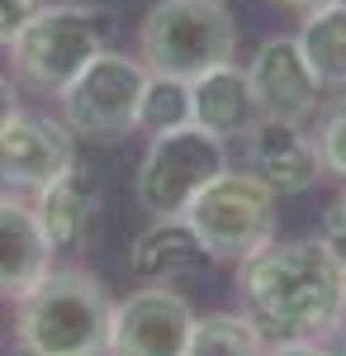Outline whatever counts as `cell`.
I'll return each mask as SVG.
<instances>
[{
  "label": "cell",
  "mask_w": 346,
  "mask_h": 356,
  "mask_svg": "<svg viewBox=\"0 0 346 356\" xmlns=\"http://www.w3.org/2000/svg\"><path fill=\"white\" fill-rule=\"evenodd\" d=\"M238 295L242 314L266 337L318 342L346 314V261L322 238L266 243L238 261Z\"/></svg>",
  "instance_id": "cell-1"
},
{
  "label": "cell",
  "mask_w": 346,
  "mask_h": 356,
  "mask_svg": "<svg viewBox=\"0 0 346 356\" xmlns=\"http://www.w3.org/2000/svg\"><path fill=\"white\" fill-rule=\"evenodd\" d=\"M109 318L105 280L62 266L15 300V342L24 356H109Z\"/></svg>",
  "instance_id": "cell-2"
},
{
  "label": "cell",
  "mask_w": 346,
  "mask_h": 356,
  "mask_svg": "<svg viewBox=\"0 0 346 356\" xmlns=\"http://www.w3.org/2000/svg\"><path fill=\"white\" fill-rule=\"evenodd\" d=\"M114 29H119L114 24V10H105V5H76V0L38 5L33 19L10 43L15 81H24L38 95H53L57 100L114 43Z\"/></svg>",
  "instance_id": "cell-3"
},
{
  "label": "cell",
  "mask_w": 346,
  "mask_h": 356,
  "mask_svg": "<svg viewBox=\"0 0 346 356\" xmlns=\"http://www.w3.org/2000/svg\"><path fill=\"white\" fill-rule=\"evenodd\" d=\"M238 57V24L223 0H157L138 24V62L152 76L195 81Z\"/></svg>",
  "instance_id": "cell-4"
},
{
  "label": "cell",
  "mask_w": 346,
  "mask_h": 356,
  "mask_svg": "<svg viewBox=\"0 0 346 356\" xmlns=\"http://www.w3.org/2000/svg\"><path fill=\"white\" fill-rule=\"evenodd\" d=\"M190 228L199 233V243L209 252V261H233L261 252L275 243V223H280V195L270 191L261 176L242 171H218L204 191L195 195V204L186 209Z\"/></svg>",
  "instance_id": "cell-5"
},
{
  "label": "cell",
  "mask_w": 346,
  "mask_h": 356,
  "mask_svg": "<svg viewBox=\"0 0 346 356\" xmlns=\"http://www.w3.org/2000/svg\"><path fill=\"white\" fill-rule=\"evenodd\" d=\"M218 171H228V143L199 124L147 138V152L133 176V200L152 219H176Z\"/></svg>",
  "instance_id": "cell-6"
},
{
  "label": "cell",
  "mask_w": 346,
  "mask_h": 356,
  "mask_svg": "<svg viewBox=\"0 0 346 356\" xmlns=\"http://www.w3.org/2000/svg\"><path fill=\"white\" fill-rule=\"evenodd\" d=\"M142 86H147V67L129 53L105 48L76 81L57 95L62 124L76 138H90V143H119V138L138 134Z\"/></svg>",
  "instance_id": "cell-7"
},
{
  "label": "cell",
  "mask_w": 346,
  "mask_h": 356,
  "mask_svg": "<svg viewBox=\"0 0 346 356\" xmlns=\"http://www.w3.org/2000/svg\"><path fill=\"white\" fill-rule=\"evenodd\" d=\"M195 309L176 285H142L114 300L109 356H186Z\"/></svg>",
  "instance_id": "cell-8"
},
{
  "label": "cell",
  "mask_w": 346,
  "mask_h": 356,
  "mask_svg": "<svg viewBox=\"0 0 346 356\" xmlns=\"http://www.w3.org/2000/svg\"><path fill=\"white\" fill-rule=\"evenodd\" d=\"M247 86H252L256 114L261 119H285V124H308L322 100L318 72L308 67V57L299 53V38H290V33H275L252 53Z\"/></svg>",
  "instance_id": "cell-9"
},
{
  "label": "cell",
  "mask_w": 346,
  "mask_h": 356,
  "mask_svg": "<svg viewBox=\"0 0 346 356\" xmlns=\"http://www.w3.org/2000/svg\"><path fill=\"white\" fill-rule=\"evenodd\" d=\"M67 166H76V134L62 114L19 110L15 124L0 134V186L5 191H43Z\"/></svg>",
  "instance_id": "cell-10"
},
{
  "label": "cell",
  "mask_w": 346,
  "mask_h": 356,
  "mask_svg": "<svg viewBox=\"0 0 346 356\" xmlns=\"http://www.w3.org/2000/svg\"><path fill=\"white\" fill-rule=\"evenodd\" d=\"M242 166L261 176L275 195H304L327 176L318 143L304 134V124H285V119H256L242 134Z\"/></svg>",
  "instance_id": "cell-11"
},
{
  "label": "cell",
  "mask_w": 346,
  "mask_h": 356,
  "mask_svg": "<svg viewBox=\"0 0 346 356\" xmlns=\"http://www.w3.org/2000/svg\"><path fill=\"white\" fill-rule=\"evenodd\" d=\"M204 266H209V252L186 214L152 219L129 247V275L138 285H181V280L204 275Z\"/></svg>",
  "instance_id": "cell-12"
},
{
  "label": "cell",
  "mask_w": 346,
  "mask_h": 356,
  "mask_svg": "<svg viewBox=\"0 0 346 356\" xmlns=\"http://www.w3.org/2000/svg\"><path fill=\"white\" fill-rule=\"evenodd\" d=\"M48 271H53V247L43 243L33 204H24L19 191L0 186V300L28 295Z\"/></svg>",
  "instance_id": "cell-13"
},
{
  "label": "cell",
  "mask_w": 346,
  "mask_h": 356,
  "mask_svg": "<svg viewBox=\"0 0 346 356\" xmlns=\"http://www.w3.org/2000/svg\"><path fill=\"white\" fill-rule=\"evenodd\" d=\"M100 191L90 181L85 166H67L57 181H48L43 191H33V219L43 228V243L53 247V257H72L81 243L90 238V219H95Z\"/></svg>",
  "instance_id": "cell-14"
},
{
  "label": "cell",
  "mask_w": 346,
  "mask_h": 356,
  "mask_svg": "<svg viewBox=\"0 0 346 356\" xmlns=\"http://www.w3.org/2000/svg\"><path fill=\"white\" fill-rule=\"evenodd\" d=\"M190 114L199 129L218 134L223 143L228 138H242L261 114H256V100H252V86H247V67L238 62H223L204 76L190 81Z\"/></svg>",
  "instance_id": "cell-15"
},
{
  "label": "cell",
  "mask_w": 346,
  "mask_h": 356,
  "mask_svg": "<svg viewBox=\"0 0 346 356\" xmlns=\"http://www.w3.org/2000/svg\"><path fill=\"white\" fill-rule=\"evenodd\" d=\"M294 38L322 86H346V0L308 10Z\"/></svg>",
  "instance_id": "cell-16"
},
{
  "label": "cell",
  "mask_w": 346,
  "mask_h": 356,
  "mask_svg": "<svg viewBox=\"0 0 346 356\" xmlns=\"http://www.w3.org/2000/svg\"><path fill=\"white\" fill-rule=\"evenodd\" d=\"M270 337L247 314H195L186 356H266Z\"/></svg>",
  "instance_id": "cell-17"
},
{
  "label": "cell",
  "mask_w": 346,
  "mask_h": 356,
  "mask_svg": "<svg viewBox=\"0 0 346 356\" xmlns=\"http://www.w3.org/2000/svg\"><path fill=\"white\" fill-rule=\"evenodd\" d=\"M186 124H195V114H190V81L152 76L147 72L142 105H138V134L157 138V134H171V129H186Z\"/></svg>",
  "instance_id": "cell-18"
},
{
  "label": "cell",
  "mask_w": 346,
  "mask_h": 356,
  "mask_svg": "<svg viewBox=\"0 0 346 356\" xmlns=\"http://www.w3.org/2000/svg\"><path fill=\"white\" fill-rule=\"evenodd\" d=\"M313 143H318L322 171H327V176H337V181H346V95L327 105V114L318 119Z\"/></svg>",
  "instance_id": "cell-19"
},
{
  "label": "cell",
  "mask_w": 346,
  "mask_h": 356,
  "mask_svg": "<svg viewBox=\"0 0 346 356\" xmlns=\"http://www.w3.org/2000/svg\"><path fill=\"white\" fill-rule=\"evenodd\" d=\"M43 0H0V48H10L15 43V33L33 19V10H38Z\"/></svg>",
  "instance_id": "cell-20"
},
{
  "label": "cell",
  "mask_w": 346,
  "mask_h": 356,
  "mask_svg": "<svg viewBox=\"0 0 346 356\" xmlns=\"http://www.w3.org/2000/svg\"><path fill=\"white\" fill-rule=\"evenodd\" d=\"M322 243L332 247V252H337V257H342L346 261V191L337 195V200H332V204H327V214H322V233H318Z\"/></svg>",
  "instance_id": "cell-21"
},
{
  "label": "cell",
  "mask_w": 346,
  "mask_h": 356,
  "mask_svg": "<svg viewBox=\"0 0 346 356\" xmlns=\"http://www.w3.org/2000/svg\"><path fill=\"white\" fill-rule=\"evenodd\" d=\"M266 356H327V352H322V342H313V337H285V342H270Z\"/></svg>",
  "instance_id": "cell-22"
},
{
  "label": "cell",
  "mask_w": 346,
  "mask_h": 356,
  "mask_svg": "<svg viewBox=\"0 0 346 356\" xmlns=\"http://www.w3.org/2000/svg\"><path fill=\"white\" fill-rule=\"evenodd\" d=\"M19 110H24V105H19V86L10 81V76H0V134L15 124V114H19Z\"/></svg>",
  "instance_id": "cell-23"
},
{
  "label": "cell",
  "mask_w": 346,
  "mask_h": 356,
  "mask_svg": "<svg viewBox=\"0 0 346 356\" xmlns=\"http://www.w3.org/2000/svg\"><path fill=\"white\" fill-rule=\"evenodd\" d=\"M318 342H322V352H327V356H346V314H342V318H337L327 332H322Z\"/></svg>",
  "instance_id": "cell-24"
},
{
  "label": "cell",
  "mask_w": 346,
  "mask_h": 356,
  "mask_svg": "<svg viewBox=\"0 0 346 356\" xmlns=\"http://www.w3.org/2000/svg\"><path fill=\"white\" fill-rule=\"evenodd\" d=\"M275 5H285V10H299V15H308V10H318V5H332V0H275Z\"/></svg>",
  "instance_id": "cell-25"
}]
</instances>
